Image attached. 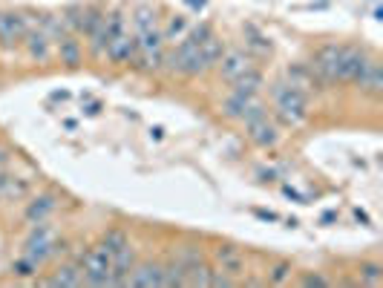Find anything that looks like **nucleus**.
I'll return each mask as SVG.
<instances>
[{
	"label": "nucleus",
	"instance_id": "nucleus-40",
	"mask_svg": "<svg viewBox=\"0 0 383 288\" xmlns=\"http://www.w3.org/2000/svg\"><path fill=\"white\" fill-rule=\"evenodd\" d=\"M6 159H9V153H6V150H4V148H0V165H4V162H6Z\"/></svg>",
	"mask_w": 383,
	"mask_h": 288
},
{
	"label": "nucleus",
	"instance_id": "nucleus-15",
	"mask_svg": "<svg viewBox=\"0 0 383 288\" xmlns=\"http://www.w3.org/2000/svg\"><path fill=\"white\" fill-rule=\"evenodd\" d=\"M58 61L63 63V66H78L81 63V58H84V49H81V41L75 38V35H61L58 41Z\"/></svg>",
	"mask_w": 383,
	"mask_h": 288
},
{
	"label": "nucleus",
	"instance_id": "nucleus-32",
	"mask_svg": "<svg viewBox=\"0 0 383 288\" xmlns=\"http://www.w3.org/2000/svg\"><path fill=\"white\" fill-rule=\"evenodd\" d=\"M12 271H15L18 277H32V274L38 271V265H35L32 259H26V257H24V259H18V262L12 265Z\"/></svg>",
	"mask_w": 383,
	"mask_h": 288
},
{
	"label": "nucleus",
	"instance_id": "nucleus-26",
	"mask_svg": "<svg viewBox=\"0 0 383 288\" xmlns=\"http://www.w3.org/2000/svg\"><path fill=\"white\" fill-rule=\"evenodd\" d=\"M162 35H165V41H182V38L188 35V18L173 15L170 24H168V29H165Z\"/></svg>",
	"mask_w": 383,
	"mask_h": 288
},
{
	"label": "nucleus",
	"instance_id": "nucleus-2",
	"mask_svg": "<svg viewBox=\"0 0 383 288\" xmlns=\"http://www.w3.org/2000/svg\"><path fill=\"white\" fill-rule=\"evenodd\" d=\"M170 76H185V78H196L205 72V61H202V52L193 41H182L176 49L165 52V63H162Z\"/></svg>",
	"mask_w": 383,
	"mask_h": 288
},
{
	"label": "nucleus",
	"instance_id": "nucleus-12",
	"mask_svg": "<svg viewBox=\"0 0 383 288\" xmlns=\"http://www.w3.org/2000/svg\"><path fill=\"white\" fill-rule=\"evenodd\" d=\"M245 130H248V138L257 144V148H274V144L280 141V130H277L274 121H268V115L245 124Z\"/></svg>",
	"mask_w": 383,
	"mask_h": 288
},
{
	"label": "nucleus",
	"instance_id": "nucleus-18",
	"mask_svg": "<svg viewBox=\"0 0 383 288\" xmlns=\"http://www.w3.org/2000/svg\"><path fill=\"white\" fill-rule=\"evenodd\" d=\"M46 285H63V288H75V285H84V268L75 265V262H66L58 268V274L52 279H46Z\"/></svg>",
	"mask_w": 383,
	"mask_h": 288
},
{
	"label": "nucleus",
	"instance_id": "nucleus-36",
	"mask_svg": "<svg viewBox=\"0 0 383 288\" xmlns=\"http://www.w3.org/2000/svg\"><path fill=\"white\" fill-rule=\"evenodd\" d=\"M285 196H291V199H297L300 205H305V196H300V193H297L294 187H285Z\"/></svg>",
	"mask_w": 383,
	"mask_h": 288
},
{
	"label": "nucleus",
	"instance_id": "nucleus-17",
	"mask_svg": "<svg viewBox=\"0 0 383 288\" xmlns=\"http://www.w3.org/2000/svg\"><path fill=\"white\" fill-rule=\"evenodd\" d=\"M55 207H58V199H55L52 193H41V196H35V199L26 205V220H29V222H44Z\"/></svg>",
	"mask_w": 383,
	"mask_h": 288
},
{
	"label": "nucleus",
	"instance_id": "nucleus-1",
	"mask_svg": "<svg viewBox=\"0 0 383 288\" xmlns=\"http://www.w3.org/2000/svg\"><path fill=\"white\" fill-rule=\"evenodd\" d=\"M274 110H277V118L288 127H297L305 121V115H309V96L297 93L291 84L285 81H277L274 84Z\"/></svg>",
	"mask_w": 383,
	"mask_h": 288
},
{
	"label": "nucleus",
	"instance_id": "nucleus-20",
	"mask_svg": "<svg viewBox=\"0 0 383 288\" xmlns=\"http://www.w3.org/2000/svg\"><path fill=\"white\" fill-rule=\"evenodd\" d=\"M199 52H202L205 69H210V66H216V63H219V58L225 55V46H222V41H219L216 35H210L208 41H202V43H199Z\"/></svg>",
	"mask_w": 383,
	"mask_h": 288
},
{
	"label": "nucleus",
	"instance_id": "nucleus-5",
	"mask_svg": "<svg viewBox=\"0 0 383 288\" xmlns=\"http://www.w3.org/2000/svg\"><path fill=\"white\" fill-rule=\"evenodd\" d=\"M26 32L29 26L21 12H0V46L4 49H12L15 43H21Z\"/></svg>",
	"mask_w": 383,
	"mask_h": 288
},
{
	"label": "nucleus",
	"instance_id": "nucleus-11",
	"mask_svg": "<svg viewBox=\"0 0 383 288\" xmlns=\"http://www.w3.org/2000/svg\"><path fill=\"white\" fill-rule=\"evenodd\" d=\"M213 259H216L219 271L228 274V277H240L242 268H245V257H242V251L234 248V245H219V248L213 251Z\"/></svg>",
	"mask_w": 383,
	"mask_h": 288
},
{
	"label": "nucleus",
	"instance_id": "nucleus-14",
	"mask_svg": "<svg viewBox=\"0 0 383 288\" xmlns=\"http://www.w3.org/2000/svg\"><path fill=\"white\" fill-rule=\"evenodd\" d=\"M26 49H29V58L38 61V63H46L52 58V38L44 32V29H29L26 38H24Z\"/></svg>",
	"mask_w": 383,
	"mask_h": 288
},
{
	"label": "nucleus",
	"instance_id": "nucleus-16",
	"mask_svg": "<svg viewBox=\"0 0 383 288\" xmlns=\"http://www.w3.org/2000/svg\"><path fill=\"white\" fill-rule=\"evenodd\" d=\"M262 72H257V69H248V72H242L240 78H234L231 81V87H234V93L237 96H242V98H257V93L262 90Z\"/></svg>",
	"mask_w": 383,
	"mask_h": 288
},
{
	"label": "nucleus",
	"instance_id": "nucleus-35",
	"mask_svg": "<svg viewBox=\"0 0 383 288\" xmlns=\"http://www.w3.org/2000/svg\"><path fill=\"white\" fill-rule=\"evenodd\" d=\"M87 113H90V115H98V113H101V101H90V104H87Z\"/></svg>",
	"mask_w": 383,
	"mask_h": 288
},
{
	"label": "nucleus",
	"instance_id": "nucleus-23",
	"mask_svg": "<svg viewBox=\"0 0 383 288\" xmlns=\"http://www.w3.org/2000/svg\"><path fill=\"white\" fill-rule=\"evenodd\" d=\"M26 193H29V185L24 179H15V176H9L4 182V187H0V199H24Z\"/></svg>",
	"mask_w": 383,
	"mask_h": 288
},
{
	"label": "nucleus",
	"instance_id": "nucleus-38",
	"mask_svg": "<svg viewBox=\"0 0 383 288\" xmlns=\"http://www.w3.org/2000/svg\"><path fill=\"white\" fill-rule=\"evenodd\" d=\"M205 4L208 0H188V6H193V9H205Z\"/></svg>",
	"mask_w": 383,
	"mask_h": 288
},
{
	"label": "nucleus",
	"instance_id": "nucleus-31",
	"mask_svg": "<svg viewBox=\"0 0 383 288\" xmlns=\"http://www.w3.org/2000/svg\"><path fill=\"white\" fill-rule=\"evenodd\" d=\"M210 35H213V26H210V24H199V26L188 35V41H193V43L199 46V43H202V41H208Z\"/></svg>",
	"mask_w": 383,
	"mask_h": 288
},
{
	"label": "nucleus",
	"instance_id": "nucleus-25",
	"mask_svg": "<svg viewBox=\"0 0 383 288\" xmlns=\"http://www.w3.org/2000/svg\"><path fill=\"white\" fill-rule=\"evenodd\" d=\"M360 282L363 285H380L383 282V265L380 262H363L360 265Z\"/></svg>",
	"mask_w": 383,
	"mask_h": 288
},
{
	"label": "nucleus",
	"instance_id": "nucleus-8",
	"mask_svg": "<svg viewBox=\"0 0 383 288\" xmlns=\"http://www.w3.org/2000/svg\"><path fill=\"white\" fill-rule=\"evenodd\" d=\"M372 55L363 46H343V61H340V84H354V78L363 72L366 61Z\"/></svg>",
	"mask_w": 383,
	"mask_h": 288
},
{
	"label": "nucleus",
	"instance_id": "nucleus-24",
	"mask_svg": "<svg viewBox=\"0 0 383 288\" xmlns=\"http://www.w3.org/2000/svg\"><path fill=\"white\" fill-rule=\"evenodd\" d=\"M162 271H165V277H162V285H185V265L179 262V259H173V262H168V265H162Z\"/></svg>",
	"mask_w": 383,
	"mask_h": 288
},
{
	"label": "nucleus",
	"instance_id": "nucleus-21",
	"mask_svg": "<svg viewBox=\"0 0 383 288\" xmlns=\"http://www.w3.org/2000/svg\"><path fill=\"white\" fill-rule=\"evenodd\" d=\"M210 277H213V268L205 265L202 259L185 268V285H202L205 288V285H210Z\"/></svg>",
	"mask_w": 383,
	"mask_h": 288
},
{
	"label": "nucleus",
	"instance_id": "nucleus-4",
	"mask_svg": "<svg viewBox=\"0 0 383 288\" xmlns=\"http://www.w3.org/2000/svg\"><path fill=\"white\" fill-rule=\"evenodd\" d=\"M340 61H343V46L326 43L317 49V55L309 66L315 69V76L320 78L323 87H332V84H340Z\"/></svg>",
	"mask_w": 383,
	"mask_h": 288
},
{
	"label": "nucleus",
	"instance_id": "nucleus-22",
	"mask_svg": "<svg viewBox=\"0 0 383 288\" xmlns=\"http://www.w3.org/2000/svg\"><path fill=\"white\" fill-rule=\"evenodd\" d=\"M248 101H251V98H242V96L231 93V96L225 98V104H222V113H225V118H242V113H245Z\"/></svg>",
	"mask_w": 383,
	"mask_h": 288
},
{
	"label": "nucleus",
	"instance_id": "nucleus-28",
	"mask_svg": "<svg viewBox=\"0 0 383 288\" xmlns=\"http://www.w3.org/2000/svg\"><path fill=\"white\" fill-rule=\"evenodd\" d=\"M245 32L251 35L248 46H251L254 52H260V55H271V41H268L265 35H260V32H257V26H245Z\"/></svg>",
	"mask_w": 383,
	"mask_h": 288
},
{
	"label": "nucleus",
	"instance_id": "nucleus-39",
	"mask_svg": "<svg viewBox=\"0 0 383 288\" xmlns=\"http://www.w3.org/2000/svg\"><path fill=\"white\" fill-rule=\"evenodd\" d=\"M354 216H357V220H360V222H369V216H366V213H363V210H360V207H357V210H354Z\"/></svg>",
	"mask_w": 383,
	"mask_h": 288
},
{
	"label": "nucleus",
	"instance_id": "nucleus-30",
	"mask_svg": "<svg viewBox=\"0 0 383 288\" xmlns=\"http://www.w3.org/2000/svg\"><path fill=\"white\" fill-rule=\"evenodd\" d=\"M291 277V262H277L274 268H271V274H268V279L274 282V285H280V282H285Z\"/></svg>",
	"mask_w": 383,
	"mask_h": 288
},
{
	"label": "nucleus",
	"instance_id": "nucleus-37",
	"mask_svg": "<svg viewBox=\"0 0 383 288\" xmlns=\"http://www.w3.org/2000/svg\"><path fill=\"white\" fill-rule=\"evenodd\" d=\"M257 216H260V220H271V222H277V220H280L277 213H265V210H257Z\"/></svg>",
	"mask_w": 383,
	"mask_h": 288
},
{
	"label": "nucleus",
	"instance_id": "nucleus-6",
	"mask_svg": "<svg viewBox=\"0 0 383 288\" xmlns=\"http://www.w3.org/2000/svg\"><path fill=\"white\" fill-rule=\"evenodd\" d=\"M285 84H291V87H294L297 93H302V96H312V93L323 90L320 78L315 76V69H312L309 63H291V66L285 69Z\"/></svg>",
	"mask_w": 383,
	"mask_h": 288
},
{
	"label": "nucleus",
	"instance_id": "nucleus-29",
	"mask_svg": "<svg viewBox=\"0 0 383 288\" xmlns=\"http://www.w3.org/2000/svg\"><path fill=\"white\" fill-rule=\"evenodd\" d=\"M127 242H130V240H127V234H124V231H118V228L107 231V234H104V240H101V245L110 251V257H113V254H116L121 245H127Z\"/></svg>",
	"mask_w": 383,
	"mask_h": 288
},
{
	"label": "nucleus",
	"instance_id": "nucleus-9",
	"mask_svg": "<svg viewBox=\"0 0 383 288\" xmlns=\"http://www.w3.org/2000/svg\"><path fill=\"white\" fill-rule=\"evenodd\" d=\"M248 69H254V58L248 52H242V49H231V52H225L219 58V72H222V78L228 84H231L234 78H240L242 72H248Z\"/></svg>",
	"mask_w": 383,
	"mask_h": 288
},
{
	"label": "nucleus",
	"instance_id": "nucleus-3",
	"mask_svg": "<svg viewBox=\"0 0 383 288\" xmlns=\"http://www.w3.org/2000/svg\"><path fill=\"white\" fill-rule=\"evenodd\" d=\"M78 265L84 268L87 285H113V257L101 242L93 245L90 251H84Z\"/></svg>",
	"mask_w": 383,
	"mask_h": 288
},
{
	"label": "nucleus",
	"instance_id": "nucleus-34",
	"mask_svg": "<svg viewBox=\"0 0 383 288\" xmlns=\"http://www.w3.org/2000/svg\"><path fill=\"white\" fill-rule=\"evenodd\" d=\"M302 285H305V288H312V285H329V279L320 277V274H309V277L302 279Z\"/></svg>",
	"mask_w": 383,
	"mask_h": 288
},
{
	"label": "nucleus",
	"instance_id": "nucleus-19",
	"mask_svg": "<svg viewBox=\"0 0 383 288\" xmlns=\"http://www.w3.org/2000/svg\"><path fill=\"white\" fill-rule=\"evenodd\" d=\"M107 12H101L98 6H81L78 9V21H75V32L78 35H90L101 21H104Z\"/></svg>",
	"mask_w": 383,
	"mask_h": 288
},
{
	"label": "nucleus",
	"instance_id": "nucleus-33",
	"mask_svg": "<svg viewBox=\"0 0 383 288\" xmlns=\"http://www.w3.org/2000/svg\"><path fill=\"white\" fill-rule=\"evenodd\" d=\"M202 259V251H196L193 245H185V251H182V257H179V262L188 268V265H193V262H199Z\"/></svg>",
	"mask_w": 383,
	"mask_h": 288
},
{
	"label": "nucleus",
	"instance_id": "nucleus-10",
	"mask_svg": "<svg viewBox=\"0 0 383 288\" xmlns=\"http://www.w3.org/2000/svg\"><path fill=\"white\" fill-rule=\"evenodd\" d=\"M113 63H130V61H136V55H138V41L130 35V32H121V35H116L110 43H107V52H104Z\"/></svg>",
	"mask_w": 383,
	"mask_h": 288
},
{
	"label": "nucleus",
	"instance_id": "nucleus-13",
	"mask_svg": "<svg viewBox=\"0 0 383 288\" xmlns=\"http://www.w3.org/2000/svg\"><path fill=\"white\" fill-rule=\"evenodd\" d=\"M162 265L159 262H141V265H133L130 271V279L127 285H138V288H159L162 285Z\"/></svg>",
	"mask_w": 383,
	"mask_h": 288
},
{
	"label": "nucleus",
	"instance_id": "nucleus-7",
	"mask_svg": "<svg viewBox=\"0 0 383 288\" xmlns=\"http://www.w3.org/2000/svg\"><path fill=\"white\" fill-rule=\"evenodd\" d=\"M354 84H357V90L363 96H372V98H380L383 96V66H380L377 58H369L366 61V66H363L360 76L354 78Z\"/></svg>",
	"mask_w": 383,
	"mask_h": 288
},
{
	"label": "nucleus",
	"instance_id": "nucleus-27",
	"mask_svg": "<svg viewBox=\"0 0 383 288\" xmlns=\"http://www.w3.org/2000/svg\"><path fill=\"white\" fill-rule=\"evenodd\" d=\"M133 21H136V29H138V32H147V29L156 26V12H153L150 6H138Z\"/></svg>",
	"mask_w": 383,
	"mask_h": 288
}]
</instances>
